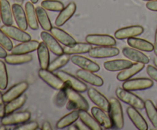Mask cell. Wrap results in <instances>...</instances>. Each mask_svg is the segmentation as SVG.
Here are the masks:
<instances>
[{
	"instance_id": "f907efd6",
	"label": "cell",
	"mask_w": 157,
	"mask_h": 130,
	"mask_svg": "<svg viewBox=\"0 0 157 130\" xmlns=\"http://www.w3.org/2000/svg\"><path fill=\"white\" fill-rule=\"evenodd\" d=\"M154 49H153V51H154L155 54L157 55V28L156 30V33H155V40H154Z\"/></svg>"
},
{
	"instance_id": "d4e9b609",
	"label": "cell",
	"mask_w": 157,
	"mask_h": 130,
	"mask_svg": "<svg viewBox=\"0 0 157 130\" xmlns=\"http://www.w3.org/2000/svg\"><path fill=\"white\" fill-rule=\"evenodd\" d=\"M127 44L130 47L137 49V50H141V51L151 52L154 49V46L151 42H150L147 40L136 38V37L128 38L127 39Z\"/></svg>"
},
{
	"instance_id": "db71d44e",
	"label": "cell",
	"mask_w": 157,
	"mask_h": 130,
	"mask_svg": "<svg viewBox=\"0 0 157 130\" xmlns=\"http://www.w3.org/2000/svg\"><path fill=\"white\" fill-rule=\"evenodd\" d=\"M2 129H3V130H6V129H7V128H6V125H2V126L0 127V130H2Z\"/></svg>"
},
{
	"instance_id": "7a4b0ae2",
	"label": "cell",
	"mask_w": 157,
	"mask_h": 130,
	"mask_svg": "<svg viewBox=\"0 0 157 130\" xmlns=\"http://www.w3.org/2000/svg\"><path fill=\"white\" fill-rule=\"evenodd\" d=\"M108 112L113 126L118 129L122 128L124 125V112L122 106L117 99L113 97L110 99V108Z\"/></svg>"
},
{
	"instance_id": "680465c9",
	"label": "cell",
	"mask_w": 157,
	"mask_h": 130,
	"mask_svg": "<svg viewBox=\"0 0 157 130\" xmlns=\"http://www.w3.org/2000/svg\"><path fill=\"white\" fill-rule=\"evenodd\" d=\"M156 107H157V106H156Z\"/></svg>"
},
{
	"instance_id": "ffe728a7",
	"label": "cell",
	"mask_w": 157,
	"mask_h": 130,
	"mask_svg": "<svg viewBox=\"0 0 157 130\" xmlns=\"http://www.w3.org/2000/svg\"><path fill=\"white\" fill-rule=\"evenodd\" d=\"M77 9V6L75 2H71L67 6L64 8L61 12L58 14V17L55 20V24L58 27L64 25L74 15Z\"/></svg>"
},
{
	"instance_id": "277c9868",
	"label": "cell",
	"mask_w": 157,
	"mask_h": 130,
	"mask_svg": "<svg viewBox=\"0 0 157 130\" xmlns=\"http://www.w3.org/2000/svg\"><path fill=\"white\" fill-rule=\"evenodd\" d=\"M31 119V113L29 111H21L12 113L6 114L3 118H2V125L6 126L10 125H17L28 122Z\"/></svg>"
},
{
	"instance_id": "30bf717a",
	"label": "cell",
	"mask_w": 157,
	"mask_h": 130,
	"mask_svg": "<svg viewBox=\"0 0 157 130\" xmlns=\"http://www.w3.org/2000/svg\"><path fill=\"white\" fill-rule=\"evenodd\" d=\"M144 28L140 25H131L121 28L115 32L114 36L118 40H124L136 37L144 33Z\"/></svg>"
},
{
	"instance_id": "e0dca14e",
	"label": "cell",
	"mask_w": 157,
	"mask_h": 130,
	"mask_svg": "<svg viewBox=\"0 0 157 130\" xmlns=\"http://www.w3.org/2000/svg\"><path fill=\"white\" fill-rule=\"evenodd\" d=\"M127 113L129 118L133 122L136 128L139 130L148 129V124L144 118V116L140 113L137 109L133 106H130L127 109Z\"/></svg>"
},
{
	"instance_id": "f1b7e54d",
	"label": "cell",
	"mask_w": 157,
	"mask_h": 130,
	"mask_svg": "<svg viewBox=\"0 0 157 130\" xmlns=\"http://www.w3.org/2000/svg\"><path fill=\"white\" fill-rule=\"evenodd\" d=\"M7 64L11 65H19L27 64L32 61V56L29 54H10L5 58Z\"/></svg>"
},
{
	"instance_id": "2e32d148",
	"label": "cell",
	"mask_w": 157,
	"mask_h": 130,
	"mask_svg": "<svg viewBox=\"0 0 157 130\" xmlns=\"http://www.w3.org/2000/svg\"><path fill=\"white\" fill-rule=\"evenodd\" d=\"M76 75L81 80L90 85L95 86V87H101L104 85V80L100 76L95 74L94 72L80 69L77 71Z\"/></svg>"
},
{
	"instance_id": "f546056e",
	"label": "cell",
	"mask_w": 157,
	"mask_h": 130,
	"mask_svg": "<svg viewBox=\"0 0 157 130\" xmlns=\"http://www.w3.org/2000/svg\"><path fill=\"white\" fill-rule=\"evenodd\" d=\"M51 34L59 41L61 44H64V45H68V44H72V43L76 42L75 38L69 35L67 32L64 31L63 29L60 28L58 27H52L51 29Z\"/></svg>"
},
{
	"instance_id": "9a60e30c",
	"label": "cell",
	"mask_w": 157,
	"mask_h": 130,
	"mask_svg": "<svg viewBox=\"0 0 157 130\" xmlns=\"http://www.w3.org/2000/svg\"><path fill=\"white\" fill-rule=\"evenodd\" d=\"M65 93L67 95V99L71 101L74 103L76 104L78 110H87L89 109V103L86 100L85 98L80 93V92L74 90L71 87L67 86L65 89Z\"/></svg>"
},
{
	"instance_id": "c3c4849f",
	"label": "cell",
	"mask_w": 157,
	"mask_h": 130,
	"mask_svg": "<svg viewBox=\"0 0 157 130\" xmlns=\"http://www.w3.org/2000/svg\"><path fill=\"white\" fill-rule=\"evenodd\" d=\"M67 109L69 110H78V106H76V104H75L73 102H71V101H69L68 103L67 104Z\"/></svg>"
},
{
	"instance_id": "816d5d0a",
	"label": "cell",
	"mask_w": 157,
	"mask_h": 130,
	"mask_svg": "<svg viewBox=\"0 0 157 130\" xmlns=\"http://www.w3.org/2000/svg\"><path fill=\"white\" fill-rule=\"evenodd\" d=\"M153 63H154V64L156 65V67H157V55H156V57H155L154 59H153Z\"/></svg>"
},
{
	"instance_id": "5b68a950",
	"label": "cell",
	"mask_w": 157,
	"mask_h": 130,
	"mask_svg": "<svg viewBox=\"0 0 157 130\" xmlns=\"http://www.w3.org/2000/svg\"><path fill=\"white\" fill-rule=\"evenodd\" d=\"M153 86V81L150 78L140 77L135 79H129L124 81L123 88L130 91L144 90L151 88Z\"/></svg>"
},
{
	"instance_id": "ac0fdd59",
	"label": "cell",
	"mask_w": 157,
	"mask_h": 130,
	"mask_svg": "<svg viewBox=\"0 0 157 130\" xmlns=\"http://www.w3.org/2000/svg\"><path fill=\"white\" fill-rule=\"evenodd\" d=\"M12 9L13 18L18 27L21 28L22 30L25 31L28 28V26H29L25 10H24L21 4H18V3H14L12 6Z\"/></svg>"
},
{
	"instance_id": "d6a6232c",
	"label": "cell",
	"mask_w": 157,
	"mask_h": 130,
	"mask_svg": "<svg viewBox=\"0 0 157 130\" xmlns=\"http://www.w3.org/2000/svg\"><path fill=\"white\" fill-rule=\"evenodd\" d=\"M78 118H79V110H72L71 113L66 114L65 116H63L58 121L56 127L59 129L67 128V127H69L71 125L76 122Z\"/></svg>"
},
{
	"instance_id": "5bb4252c",
	"label": "cell",
	"mask_w": 157,
	"mask_h": 130,
	"mask_svg": "<svg viewBox=\"0 0 157 130\" xmlns=\"http://www.w3.org/2000/svg\"><path fill=\"white\" fill-rule=\"evenodd\" d=\"M87 95L90 100L99 108L102 109L105 112L109 111L110 108V100L107 99L105 96L100 93L98 90L95 88L90 87L87 90Z\"/></svg>"
},
{
	"instance_id": "d6986e66",
	"label": "cell",
	"mask_w": 157,
	"mask_h": 130,
	"mask_svg": "<svg viewBox=\"0 0 157 130\" xmlns=\"http://www.w3.org/2000/svg\"><path fill=\"white\" fill-rule=\"evenodd\" d=\"M91 113L98 123L102 126V128L109 129L113 126L110 116H108L102 109L99 108L98 106H93L91 108Z\"/></svg>"
},
{
	"instance_id": "4316f807",
	"label": "cell",
	"mask_w": 157,
	"mask_h": 130,
	"mask_svg": "<svg viewBox=\"0 0 157 130\" xmlns=\"http://www.w3.org/2000/svg\"><path fill=\"white\" fill-rule=\"evenodd\" d=\"M133 64L132 61L125 59H116L112 61H105L104 64V68L110 72L121 71Z\"/></svg>"
},
{
	"instance_id": "44dd1931",
	"label": "cell",
	"mask_w": 157,
	"mask_h": 130,
	"mask_svg": "<svg viewBox=\"0 0 157 130\" xmlns=\"http://www.w3.org/2000/svg\"><path fill=\"white\" fill-rule=\"evenodd\" d=\"M123 54L128 59L134 61V62L148 64L150 62V58L141 50H137L131 47H125L123 49Z\"/></svg>"
},
{
	"instance_id": "1f68e13d",
	"label": "cell",
	"mask_w": 157,
	"mask_h": 130,
	"mask_svg": "<svg viewBox=\"0 0 157 130\" xmlns=\"http://www.w3.org/2000/svg\"><path fill=\"white\" fill-rule=\"evenodd\" d=\"M37 52H38L40 67L42 69H48L50 64V54H49V49L43 41L40 42L39 46L37 49Z\"/></svg>"
},
{
	"instance_id": "60d3db41",
	"label": "cell",
	"mask_w": 157,
	"mask_h": 130,
	"mask_svg": "<svg viewBox=\"0 0 157 130\" xmlns=\"http://www.w3.org/2000/svg\"><path fill=\"white\" fill-rule=\"evenodd\" d=\"M38 128V124L37 122L32 121V122H25L22 124H20L15 127V130H35Z\"/></svg>"
},
{
	"instance_id": "f5cc1de1",
	"label": "cell",
	"mask_w": 157,
	"mask_h": 130,
	"mask_svg": "<svg viewBox=\"0 0 157 130\" xmlns=\"http://www.w3.org/2000/svg\"><path fill=\"white\" fill-rule=\"evenodd\" d=\"M15 2H16V3H18V4H21L22 3V2L24 1V0H15Z\"/></svg>"
},
{
	"instance_id": "3957f363",
	"label": "cell",
	"mask_w": 157,
	"mask_h": 130,
	"mask_svg": "<svg viewBox=\"0 0 157 130\" xmlns=\"http://www.w3.org/2000/svg\"><path fill=\"white\" fill-rule=\"evenodd\" d=\"M38 76L44 82L55 90H64L67 87V84L58 76V74H55L53 72L48 69H40L38 71Z\"/></svg>"
},
{
	"instance_id": "ab89813d",
	"label": "cell",
	"mask_w": 157,
	"mask_h": 130,
	"mask_svg": "<svg viewBox=\"0 0 157 130\" xmlns=\"http://www.w3.org/2000/svg\"><path fill=\"white\" fill-rule=\"evenodd\" d=\"M0 45L2 46L8 51H11L14 47L11 38L2 30L1 28H0Z\"/></svg>"
},
{
	"instance_id": "e575fe53",
	"label": "cell",
	"mask_w": 157,
	"mask_h": 130,
	"mask_svg": "<svg viewBox=\"0 0 157 130\" xmlns=\"http://www.w3.org/2000/svg\"><path fill=\"white\" fill-rule=\"evenodd\" d=\"M71 60V55L68 54L63 53L62 54L58 55L56 58L53 60L52 62L49 64L48 70L50 71H56L59 70L62 67H64L65 64H67Z\"/></svg>"
},
{
	"instance_id": "ee69618b",
	"label": "cell",
	"mask_w": 157,
	"mask_h": 130,
	"mask_svg": "<svg viewBox=\"0 0 157 130\" xmlns=\"http://www.w3.org/2000/svg\"><path fill=\"white\" fill-rule=\"evenodd\" d=\"M6 102L3 101L2 99V93L1 90H0V118H3L6 115Z\"/></svg>"
},
{
	"instance_id": "d590c367",
	"label": "cell",
	"mask_w": 157,
	"mask_h": 130,
	"mask_svg": "<svg viewBox=\"0 0 157 130\" xmlns=\"http://www.w3.org/2000/svg\"><path fill=\"white\" fill-rule=\"evenodd\" d=\"M26 100H27V96L22 94L16 99L7 102V104L6 105V113L9 114V113H14L15 111L18 110V109L24 106Z\"/></svg>"
},
{
	"instance_id": "74e56055",
	"label": "cell",
	"mask_w": 157,
	"mask_h": 130,
	"mask_svg": "<svg viewBox=\"0 0 157 130\" xmlns=\"http://www.w3.org/2000/svg\"><path fill=\"white\" fill-rule=\"evenodd\" d=\"M41 6H42L45 10L52 12H61L64 8L63 2L58 0H44L41 2Z\"/></svg>"
},
{
	"instance_id": "6f0895ef",
	"label": "cell",
	"mask_w": 157,
	"mask_h": 130,
	"mask_svg": "<svg viewBox=\"0 0 157 130\" xmlns=\"http://www.w3.org/2000/svg\"><path fill=\"white\" fill-rule=\"evenodd\" d=\"M143 1H145V2H149V1H152V0H143Z\"/></svg>"
},
{
	"instance_id": "ba28073f",
	"label": "cell",
	"mask_w": 157,
	"mask_h": 130,
	"mask_svg": "<svg viewBox=\"0 0 157 130\" xmlns=\"http://www.w3.org/2000/svg\"><path fill=\"white\" fill-rule=\"evenodd\" d=\"M1 28L11 39H13L15 41L24 42V41L32 40V37L29 33L25 32V30H22L20 28L13 26L12 24H10V25L3 24Z\"/></svg>"
},
{
	"instance_id": "7bdbcfd3",
	"label": "cell",
	"mask_w": 157,
	"mask_h": 130,
	"mask_svg": "<svg viewBox=\"0 0 157 130\" xmlns=\"http://www.w3.org/2000/svg\"><path fill=\"white\" fill-rule=\"evenodd\" d=\"M147 74L151 79L157 82V68L153 65H148L147 67Z\"/></svg>"
},
{
	"instance_id": "4dcf8cb0",
	"label": "cell",
	"mask_w": 157,
	"mask_h": 130,
	"mask_svg": "<svg viewBox=\"0 0 157 130\" xmlns=\"http://www.w3.org/2000/svg\"><path fill=\"white\" fill-rule=\"evenodd\" d=\"M1 6V20L3 24L10 25L13 23V14L10 3L8 0H0Z\"/></svg>"
},
{
	"instance_id": "8fae6325",
	"label": "cell",
	"mask_w": 157,
	"mask_h": 130,
	"mask_svg": "<svg viewBox=\"0 0 157 130\" xmlns=\"http://www.w3.org/2000/svg\"><path fill=\"white\" fill-rule=\"evenodd\" d=\"M40 35H41V38L43 42L46 44L49 50H51L54 54L58 56L64 53L63 47L59 44V41L52 34L48 33L47 31H43Z\"/></svg>"
},
{
	"instance_id": "11a10c76",
	"label": "cell",
	"mask_w": 157,
	"mask_h": 130,
	"mask_svg": "<svg viewBox=\"0 0 157 130\" xmlns=\"http://www.w3.org/2000/svg\"><path fill=\"white\" fill-rule=\"evenodd\" d=\"M31 2H32V3H33V4H35V3H37L38 2V0H30Z\"/></svg>"
},
{
	"instance_id": "8992f818",
	"label": "cell",
	"mask_w": 157,
	"mask_h": 130,
	"mask_svg": "<svg viewBox=\"0 0 157 130\" xmlns=\"http://www.w3.org/2000/svg\"><path fill=\"white\" fill-rule=\"evenodd\" d=\"M57 74L68 87H71L74 90L80 93H84L86 90H87V86L84 84V81L81 80V79L76 77L74 75L64 70H60Z\"/></svg>"
},
{
	"instance_id": "681fc988",
	"label": "cell",
	"mask_w": 157,
	"mask_h": 130,
	"mask_svg": "<svg viewBox=\"0 0 157 130\" xmlns=\"http://www.w3.org/2000/svg\"><path fill=\"white\" fill-rule=\"evenodd\" d=\"M41 129H43V130H52V125H51L50 122H44V123L42 124V127H41Z\"/></svg>"
},
{
	"instance_id": "bcb514c9",
	"label": "cell",
	"mask_w": 157,
	"mask_h": 130,
	"mask_svg": "<svg viewBox=\"0 0 157 130\" xmlns=\"http://www.w3.org/2000/svg\"><path fill=\"white\" fill-rule=\"evenodd\" d=\"M75 125H76V127L78 128V129H81V130L88 129V128H87V127L86 126V125H84V124L81 121H80V122H77V121H76Z\"/></svg>"
},
{
	"instance_id": "7dc6e473",
	"label": "cell",
	"mask_w": 157,
	"mask_h": 130,
	"mask_svg": "<svg viewBox=\"0 0 157 130\" xmlns=\"http://www.w3.org/2000/svg\"><path fill=\"white\" fill-rule=\"evenodd\" d=\"M6 56H7V50L2 46L0 45V58L1 59H5Z\"/></svg>"
},
{
	"instance_id": "cb8c5ba5",
	"label": "cell",
	"mask_w": 157,
	"mask_h": 130,
	"mask_svg": "<svg viewBox=\"0 0 157 130\" xmlns=\"http://www.w3.org/2000/svg\"><path fill=\"white\" fill-rule=\"evenodd\" d=\"M40 42L37 40H30V41L21 42L20 44L14 46L11 50L12 54H29L37 50L39 46Z\"/></svg>"
},
{
	"instance_id": "f35d334b",
	"label": "cell",
	"mask_w": 157,
	"mask_h": 130,
	"mask_svg": "<svg viewBox=\"0 0 157 130\" xmlns=\"http://www.w3.org/2000/svg\"><path fill=\"white\" fill-rule=\"evenodd\" d=\"M9 84V75L7 67L4 61L0 60V90H4L7 88Z\"/></svg>"
},
{
	"instance_id": "484cf974",
	"label": "cell",
	"mask_w": 157,
	"mask_h": 130,
	"mask_svg": "<svg viewBox=\"0 0 157 130\" xmlns=\"http://www.w3.org/2000/svg\"><path fill=\"white\" fill-rule=\"evenodd\" d=\"M79 119L90 130H102V126L98 123L93 115H90L87 110H79Z\"/></svg>"
},
{
	"instance_id": "f6af8a7d",
	"label": "cell",
	"mask_w": 157,
	"mask_h": 130,
	"mask_svg": "<svg viewBox=\"0 0 157 130\" xmlns=\"http://www.w3.org/2000/svg\"><path fill=\"white\" fill-rule=\"evenodd\" d=\"M146 7L150 11L157 12V0H152V1L147 2L146 4Z\"/></svg>"
},
{
	"instance_id": "b9f144b4",
	"label": "cell",
	"mask_w": 157,
	"mask_h": 130,
	"mask_svg": "<svg viewBox=\"0 0 157 130\" xmlns=\"http://www.w3.org/2000/svg\"><path fill=\"white\" fill-rule=\"evenodd\" d=\"M66 99H67V97L65 93V90L64 89V90H61L59 93H58V95H57L56 102L61 106H63L64 104Z\"/></svg>"
},
{
	"instance_id": "4fadbf2b",
	"label": "cell",
	"mask_w": 157,
	"mask_h": 130,
	"mask_svg": "<svg viewBox=\"0 0 157 130\" xmlns=\"http://www.w3.org/2000/svg\"><path fill=\"white\" fill-rule=\"evenodd\" d=\"M71 61L74 64H75L83 70H90L92 72H98L101 69L99 64H97L96 62L79 54L73 55L71 58Z\"/></svg>"
},
{
	"instance_id": "9f6ffc18",
	"label": "cell",
	"mask_w": 157,
	"mask_h": 130,
	"mask_svg": "<svg viewBox=\"0 0 157 130\" xmlns=\"http://www.w3.org/2000/svg\"><path fill=\"white\" fill-rule=\"evenodd\" d=\"M1 6H0V21H1Z\"/></svg>"
},
{
	"instance_id": "603a6c76",
	"label": "cell",
	"mask_w": 157,
	"mask_h": 130,
	"mask_svg": "<svg viewBox=\"0 0 157 130\" xmlns=\"http://www.w3.org/2000/svg\"><path fill=\"white\" fill-rule=\"evenodd\" d=\"M144 67H145V64H143V63L136 62L134 64H132L130 67L121 70V72L117 76V79L119 81L127 80L139 73L140 71H141L144 68Z\"/></svg>"
},
{
	"instance_id": "7402d4cb",
	"label": "cell",
	"mask_w": 157,
	"mask_h": 130,
	"mask_svg": "<svg viewBox=\"0 0 157 130\" xmlns=\"http://www.w3.org/2000/svg\"><path fill=\"white\" fill-rule=\"evenodd\" d=\"M92 48V44L88 42H75L72 44L65 45L63 47L64 53L68 54H81L88 53Z\"/></svg>"
},
{
	"instance_id": "9c48e42d",
	"label": "cell",
	"mask_w": 157,
	"mask_h": 130,
	"mask_svg": "<svg viewBox=\"0 0 157 130\" xmlns=\"http://www.w3.org/2000/svg\"><path fill=\"white\" fill-rule=\"evenodd\" d=\"M86 41L96 46H115L117 44L116 39L107 34H90L86 36Z\"/></svg>"
},
{
	"instance_id": "83f0119b",
	"label": "cell",
	"mask_w": 157,
	"mask_h": 130,
	"mask_svg": "<svg viewBox=\"0 0 157 130\" xmlns=\"http://www.w3.org/2000/svg\"><path fill=\"white\" fill-rule=\"evenodd\" d=\"M25 13L27 17L28 24L32 30H37L38 28V21L37 18L36 9H35L34 4L32 2H26L25 6Z\"/></svg>"
},
{
	"instance_id": "6da1fadb",
	"label": "cell",
	"mask_w": 157,
	"mask_h": 130,
	"mask_svg": "<svg viewBox=\"0 0 157 130\" xmlns=\"http://www.w3.org/2000/svg\"><path fill=\"white\" fill-rule=\"evenodd\" d=\"M116 95L118 99L122 102L128 104L130 106H133L137 110H142L144 109L145 101L135 93H132L130 90H125L121 87H118L116 90Z\"/></svg>"
},
{
	"instance_id": "8d00e7d4",
	"label": "cell",
	"mask_w": 157,
	"mask_h": 130,
	"mask_svg": "<svg viewBox=\"0 0 157 130\" xmlns=\"http://www.w3.org/2000/svg\"><path fill=\"white\" fill-rule=\"evenodd\" d=\"M144 108L146 110L147 116L150 119L152 125L157 128V107L155 106L154 103L150 99H147L145 101Z\"/></svg>"
},
{
	"instance_id": "52a82bcc",
	"label": "cell",
	"mask_w": 157,
	"mask_h": 130,
	"mask_svg": "<svg viewBox=\"0 0 157 130\" xmlns=\"http://www.w3.org/2000/svg\"><path fill=\"white\" fill-rule=\"evenodd\" d=\"M120 54V50L114 46H97L92 47L88 52L90 58L103 59V58H113Z\"/></svg>"
},
{
	"instance_id": "836d02e7",
	"label": "cell",
	"mask_w": 157,
	"mask_h": 130,
	"mask_svg": "<svg viewBox=\"0 0 157 130\" xmlns=\"http://www.w3.org/2000/svg\"><path fill=\"white\" fill-rule=\"evenodd\" d=\"M35 9H36L38 23L42 28L43 30L47 31V32L51 31V29L52 28V24L45 9L42 6H38Z\"/></svg>"
},
{
	"instance_id": "7c38bea8",
	"label": "cell",
	"mask_w": 157,
	"mask_h": 130,
	"mask_svg": "<svg viewBox=\"0 0 157 130\" xmlns=\"http://www.w3.org/2000/svg\"><path fill=\"white\" fill-rule=\"evenodd\" d=\"M29 87V84L27 82H20L15 84L12 87L6 90L2 94V99L6 103L16 99L18 96L22 95Z\"/></svg>"
}]
</instances>
